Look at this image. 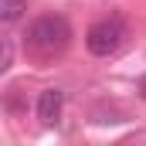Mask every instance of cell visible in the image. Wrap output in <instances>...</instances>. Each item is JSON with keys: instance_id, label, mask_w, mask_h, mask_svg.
I'll list each match as a JSON object with an SVG mask.
<instances>
[{"instance_id": "obj_5", "label": "cell", "mask_w": 146, "mask_h": 146, "mask_svg": "<svg viewBox=\"0 0 146 146\" xmlns=\"http://www.w3.org/2000/svg\"><path fill=\"white\" fill-rule=\"evenodd\" d=\"M10 68V41L3 37V54H0V72H7Z\"/></svg>"}, {"instance_id": "obj_1", "label": "cell", "mask_w": 146, "mask_h": 146, "mask_svg": "<svg viewBox=\"0 0 146 146\" xmlns=\"http://www.w3.org/2000/svg\"><path fill=\"white\" fill-rule=\"evenodd\" d=\"M24 41H27V48L37 51V54H58L72 41V24L61 14H44V17H37L34 24L27 27Z\"/></svg>"}, {"instance_id": "obj_2", "label": "cell", "mask_w": 146, "mask_h": 146, "mask_svg": "<svg viewBox=\"0 0 146 146\" xmlns=\"http://www.w3.org/2000/svg\"><path fill=\"white\" fill-rule=\"evenodd\" d=\"M122 41H126V24H122L119 17H106V21H95V24L88 27L85 48H88V54H95V58H109V54L119 51Z\"/></svg>"}, {"instance_id": "obj_3", "label": "cell", "mask_w": 146, "mask_h": 146, "mask_svg": "<svg viewBox=\"0 0 146 146\" xmlns=\"http://www.w3.org/2000/svg\"><path fill=\"white\" fill-rule=\"evenodd\" d=\"M61 106H65V92L61 88H44L37 95V119L44 126H54L61 119Z\"/></svg>"}, {"instance_id": "obj_4", "label": "cell", "mask_w": 146, "mask_h": 146, "mask_svg": "<svg viewBox=\"0 0 146 146\" xmlns=\"http://www.w3.org/2000/svg\"><path fill=\"white\" fill-rule=\"evenodd\" d=\"M24 7H27V0H3V7H0V17H3V24H14V21H21Z\"/></svg>"}]
</instances>
